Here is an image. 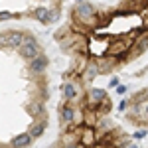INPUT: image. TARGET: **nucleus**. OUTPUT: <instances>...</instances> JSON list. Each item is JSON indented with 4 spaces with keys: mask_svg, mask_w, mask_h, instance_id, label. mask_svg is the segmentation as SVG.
Wrapping results in <instances>:
<instances>
[{
    "mask_svg": "<svg viewBox=\"0 0 148 148\" xmlns=\"http://www.w3.org/2000/svg\"><path fill=\"white\" fill-rule=\"evenodd\" d=\"M101 73V69H99V63L97 61H89V65L85 69V73H83V81H87V83H91L97 75Z\"/></svg>",
    "mask_w": 148,
    "mask_h": 148,
    "instance_id": "nucleus-9",
    "label": "nucleus"
},
{
    "mask_svg": "<svg viewBox=\"0 0 148 148\" xmlns=\"http://www.w3.org/2000/svg\"><path fill=\"white\" fill-rule=\"evenodd\" d=\"M61 91H63V99H65V103H75L77 99L83 97V91H81L79 81H75V79L65 81L63 87H61Z\"/></svg>",
    "mask_w": 148,
    "mask_h": 148,
    "instance_id": "nucleus-2",
    "label": "nucleus"
},
{
    "mask_svg": "<svg viewBox=\"0 0 148 148\" xmlns=\"http://www.w3.org/2000/svg\"><path fill=\"white\" fill-rule=\"evenodd\" d=\"M26 111H28V113L32 114L34 119H38L40 114H44V105H42L40 101H36V103H30V105L26 107Z\"/></svg>",
    "mask_w": 148,
    "mask_h": 148,
    "instance_id": "nucleus-11",
    "label": "nucleus"
},
{
    "mask_svg": "<svg viewBox=\"0 0 148 148\" xmlns=\"http://www.w3.org/2000/svg\"><path fill=\"white\" fill-rule=\"evenodd\" d=\"M32 142H34L32 134L22 132V134H18V136H14L10 140V148H28V146H32Z\"/></svg>",
    "mask_w": 148,
    "mask_h": 148,
    "instance_id": "nucleus-7",
    "label": "nucleus"
},
{
    "mask_svg": "<svg viewBox=\"0 0 148 148\" xmlns=\"http://www.w3.org/2000/svg\"><path fill=\"white\" fill-rule=\"evenodd\" d=\"M146 136V128H142V130H136L134 134H132V138H136V140H140V138Z\"/></svg>",
    "mask_w": 148,
    "mask_h": 148,
    "instance_id": "nucleus-15",
    "label": "nucleus"
},
{
    "mask_svg": "<svg viewBox=\"0 0 148 148\" xmlns=\"http://www.w3.org/2000/svg\"><path fill=\"white\" fill-rule=\"evenodd\" d=\"M75 2H77V4H83V2H87V0H75Z\"/></svg>",
    "mask_w": 148,
    "mask_h": 148,
    "instance_id": "nucleus-21",
    "label": "nucleus"
},
{
    "mask_svg": "<svg viewBox=\"0 0 148 148\" xmlns=\"http://www.w3.org/2000/svg\"><path fill=\"white\" fill-rule=\"evenodd\" d=\"M126 91H128V87H126V85H119V87H116V95H121V97L126 95Z\"/></svg>",
    "mask_w": 148,
    "mask_h": 148,
    "instance_id": "nucleus-16",
    "label": "nucleus"
},
{
    "mask_svg": "<svg viewBox=\"0 0 148 148\" xmlns=\"http://www.w3.org/2000/svg\"><path fill=\"white\" fill-rule=\"evenodd\" d=\"M121 83H119V77H113V79L109 81V87H119Z\"/></svg>",
    "mask_w": 148,
    "mask_h": 148,
    "instance_id": "nucleus-18",
    "label": "nucleus"
},
{
    "mask_svg": "<svg viewBox=\"0 0 148 148\" xmlns=\"http://www.w3.org/2000/svg\"><path fill=\"white\" fill-rule=\"evenodd\" d=\"M144 114H146V116H148V103H146V105H144Z\"/></svg>",
    "mask_w": 148,
    "mask_h": 148,
    "instance_id": "nucleus-20",
    "label": "nucleus"
},
{
    "mask_svg": "<svg viewBox=\"0 0 148 148\" xmlns=\"http://www.w3.org/2000/svg\"><path fill=\"white\" fill-rule=\"evenodd\" d=\"M47 65H49V59L42 53V56H38L36 59H32V61H30L28 69H30V73H32V75H42V73L47 69Z\"/></svg>",
    "mask_w": 148,
    "mask_h": 148,
    "instance_id": "nucleus-6",
    "label": "nucleus"
},
{
    "mask_svg": "<svg viewBox=\"0 0 148 148\" xmlns=\"http://www.w3.org/2000/svg\"><path fill=\"white\" fill-rule=\"evenodd\" d=\"M148 49V36H144L142 40H138L134 47H132V51H130V56H140L142 51H146Z\"/></svg>",
    "mask_w": 148,
    "mask_h": 148,
    "instance_id": "nucleus-10",
    "label": "nucleus"
},
{
    "mask_svg": "<svg viewBox=\"0 0 148 148\" xmlns=\"http://www.w3.org/2000/svg\"><path fill=\"white\" fill-rule=\"evenodd\" d=\"M34 16L40 20V22H44V24L51 22V10H47V8H38V10L34 12Z\"/></svg>",
    "mask_w": 148,
    "mask_h": 148,
    "instance_id": "nucleus-12",
    "label": "nucleus"
},
{
    "mask_svg": "<svg viewBox=\"0 0 148 148\" xmlns=\"http://www.w3.org/2000/svg\"><path fill=\"white\" fill-rule=\"evenodd\" d=\"M26 40V34L24 32H18V30H12L8 34H2V47H12V49H20Z\"/></svg>",
    "mask_w": 148,
    "mask_h": 148,
    "instance_id": "nucleus-4",
    "label": "nucleus"
},
{
    "mask_svg": "<svg viewBox=\"0 0 148 148\" xmlns=\"http://www.w3.org/2000/svg\"><path fill=\"white\" fill-rule=\"evenodd\" d=\"M126 148H138V146H136V144H134V142H130V144H128V146H126Z\"/></svg>",
    "mask_w": 148,
    "mask_h": 148,
    "instance_id": "nucleus-19",
    "label": "nucleus"
},
{
    "mask_svg": "<svg viewBox=\"0 0 148 148\" xmlns=\"http://www.w3.org/2000/svg\"><path fill=\"white\" fill-rule=\"evenodd\" d=\"M111 109H113V105H111L109 97H107V99H105V101L97 107V114H99V119H101V116H107V114L111 113Z\"/></svg>",
    "mask_w": 148,
    "mask_h": 148,
    "instance_id": "nucleus-13",
    "label": "nucleus"
},
{
    "mask_svg": "<svg viewBox=\"0 0 148 148\" xmlns=\"http://www.w3.org/2000/svg\"><path fill=\"white\" fill-rule=\"evenodd\" d=\"M18 51H20L22 59H28V61H32V59H36L38 56H42L40 44H38V40H36L32 34H26V40H24L22 47H20Z\"/></svg>",
    "mask_w": 148,
    "mask_h": 148,
    "instance_id": "nucleus-1",
    "label": "nucleus"
},
{
    "mask_svg": "<svg viewBox=\"0 0 148 148\" xmlns=\"http://www.w3.org/2000/svg\"><path fill=\"white\" fill-rule=\"evenodd\" d=\"M0 18H2V20H10V18H16V14H12V12H2V14H0Z\"/></svg>",
    "mask_w": 148,
    "mask_h": 148,
    "instance_id": "nucleus-17",
    "label": "nucleus"
},
{
    "mask_svg": "<svg viewBox=\"0 0 148 148\" xmlns=\"http://www.w3.org/2000/svg\"><path fill=\"white\" fill-rule=\"evenodd\" d=\"M46 126H47V123H46V119H36V123L32 126H30V134H32V138H40L44 132H46Z\"/></svg>",
    "mask_w": 148,
    "mask_h": 148,
    "instance_id": "nucleus-8",
    "label": "nucleus"
},
{
    "mask_svg": "<svg viewBox=\"0 0 148 148\" xmlns=\"http://www.w3.org/2000/svg\"><path fill=\"white\" fill-rule=\"evenodd\" d=\"M116 109H119L121 113H125L126 109H128V101H126V99H123V101L119 103V107H116Z\"/></svg>",
    "mask_w": 148,
    "mask_h": 148,
    "instance_id": "nucleus-14",
    "label": "nucleus"
},
{
    "mask_svg": "<svg viewBox=\"0 0 148 148\" xmlns=\"http://www.w3.org/2000/svg\"><path fill=\"white\" fill-rule=\"evenodd\" d=\"M105 99H107V91H105V89H99V87H93V89H89L87 95H85V109L97 111V107H99Z\"/></svg>",
    "mask_w": 148,
    "mask_h": 148,
    "instance_id": "nucleus-3",
    "label": "nucleus"
},
{
    "mask_svg": "<svg viewBox=\"0 0 148 148\" xmlns=\"http://www.w3.org/2000/svg\"><path fill=\"white\" fill-rule=\"evenodd\" d=\"M95 130H97V134H99V140L103 136H109V134H113L114 130H116V125H114L113 121L109 119V116H101L99 119V123L95 126Z\"/></svg>",
    "mask_w": 148,
    "mask_h": 148,
    "instance_id": "nucleus-5",
    "label": "nucleus"
}]
</instances>
